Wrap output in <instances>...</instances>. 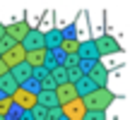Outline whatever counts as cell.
Wrapping results in <instances>:
<instances>
[{"instance_id": "cell-1", "label": "cell", "mask_w": 130, "mask_h": 120, "mask_svg": "<svg viewBox=\"0 0 130 120\" xmlns=\"http://www.w3.org/2000/svg\"><path fill=\"white\" fill-rule=\"evenodd\" d=\"M113 101H116V94H113L111 89H106V87L94 89V91H89L87 96L82 98L87 111H104V113H106V108H111Z\"/></svg>"}, {"instance_id": "cell-2", "label": "cell", "mask_w": 130, "mask_h": 120, "mask_svg": "<svg viewBox=\"0 0 130 120\" xmlns=\"http://www.w3.org/2000/svg\"><path fill=\"white\" fill-rule=\"evenodd\" d=\"M94 48H96V53H99V58H104V55H113V53H118L121 51V46H118V41L111 36V34H104V36H99V38H94Z\"/></svg>"}, {"instance_id": "cell-3", "label": "cell", "mask_w": 130, "mask_h": 120, "mask_svg": "<svg viewBox=\"0 0 130 120\" xmlns=\"http://www.w3.org/2000/svg\"><path fill=\"white\" fill-rule=\"evenodd\" d=\"M84 74L94 82V87H96V89L106 87V82H108V67L101 63V60H99V63H92V65H89V70H87Z\"/></svg>"}, {"instance_id": "cell-4", "label": "cell", "mask_w": 130, "mask_h": 120, "mask_svg": "<svg viewBox=\"0 0 130 120\" xmlns=\"http://www.w3.org/2000/svg\"><path fill=\"white\" fill-rule=\"evenodd\" d=\"M24 58H27V51L22 48V43H14L7 53H3V55H0V60H3V65H5L7 70H12V67H17V65H22Z\"/></svg>"}, {"instance_id": "cell-5", "label": "cell", "mask_w": 130, "mask_h": 120, "mask_svg": "<svg viewBox=\"0 0 130 120\" xmlns=\"http://www.w3.org/2000/svg\"><path fill=\"white\" fill-rule=\"evenodd\" d=\"M58 108H60V115H63L65 120H82L84 113H87V108H84L82 98H75V101L63 103V106H58Z\"/></svg>"}, {"instance_id": "cell-6", "label": "cell", "mask_w": 130, "mask_h": 120, "mask_svg": "<svg viewBox=\"0 0 130 120\" xmlns=\"http://www.w3.org/2000/svg\"><path fill=\"white\" fill-rule=\"evenodd\" d=\"M10 98H12V106L22 108V111H31V108L36 106V94L27 91V89H22V87H19Z\"/></svg>"}, {"instance_id": "cell-7", "label": "cell", "mask_w": 130, "mask_h": 120, "mask_svg": "<svg viewBox=\"0 0 130 120\" xmlns=\"http://www.w3.org/2000/svg\"><path fill=\"white\" fill-rule=\"evenodd\" d=\"M29 29H31V27H29L27 19H19V22H12V24H7V27H5V36L12 38L14 43H22Z\"/></svg>"}, {"instance_id": "cell-8", "label": "cell", "mask_w": 130, "mask_h": 120, "mask_svg": "<svg viewBox=\"0 0 130 120\" xmlns=\"http://www.w3.org/2000/svg\"><path fill=\"white\" fill-rule=\"evenodd\" d=\"M56 101H58V106H63V103H70V101H75L77 98V91H75V84H70V82H65L60 84V87H56Z\"/></svg>"}, {"instance_id": "cell-9", "label": "cell", "mask_w": 130, "mask_h": 120, "mask_svg": "<svg viewBox=\"0 0 130 120\" xmlns=\"http://www.w3.org/2000/svg\"><path fill=\"white\" fill-rule=\"evenodd\" d=\"M22 48H24V51L43 48V31H39V29H29L27 36H24V41H22Z\"/></svg>"}, {"instance_id": "cell-10", "label": "cell", "mask_w": 130, "mask_h": 120, "mask_svg": "<svg viewBox=\"0 0 130 120\" xmlns=\"http://www.w3.org/2000/svg\"><path fill=\"white\" fill-rule=\"evenodd\" d=\"M77 58L82 60V63H99V60H101L92 41H84V43H79V48H77Z\"/></svg>"}, {"instance_id": "cell-11", "label": "cell", "mask_w": 130, "mask_h": 120, "mask_svg": "<svg viewBox=\"0 0 130 120\" xmlns=\"http://www.w3.org/2000/svg\"><path fill=\"white\" fill-rule=\"evenodd\" d=\"M46 48H36V51H27V58H24V63L29 65V67H43V60H46Z\"/></svg>"}, {"instance_id": "cell-12", "label": "cell", "mask_w": 130, "mask_h": 120, "mask_svg": "<svg viewBox=\"0 0 130 120\" xmlns=\"http://www.w3.org/2000/svg\"><path fill=\"white\" fill-rule=\"evenodd\" d=\"M63 41V31L58 29H51V31H43V48L46 51H56Z\"/></svg>"}, {"instance_id": "cell-13", "label": "cell", "mask_w": 130, "mask_h": 120, "mask_svg": "<svg viewBox=\"0 0 130 120\" xmlns=\"http://www.w3.org/2000/svg\"><path fill=\"white\" fill-rule=\"evenodd\" d=\"M10 74H12V79L22 87L24 82H29V79H31V67H29L27 63H22V65H17V67L10 70Z\"/></svg>"}, {"instance_id": "cell-14", "label": "cell", "mask_w": 130, "mask_h": 120, "mask_svg": "<svg viewBox=\"0 0 130 120\" xmlns=\"http://www.w3.org/2000/svg\"><path fill=\"white\" fill-rule=\"evenodd\" d=\"M19 89V84L12 79V74H5V77H0V96H12L14 91Z\"/></svg>"}, {"instance_id": "cell-15", "label": "cell", "mask_w": 130, "mask_h": 120, "mask_svg": "<svg viewBox=\"0 0 130 120\" xmlns=\"http://www.w3.org/2000/svg\"><path fill=\"white\" fill-rule=\"evenodd\" d=\"M94 89H96V87H94V82L87 77V74H84V77H79L77 82H75V91H77V98H84L89 91H94Z\"/></svg>"}, {"instance_id": "cell-16", "label": "cell", "mask_w": 130, "mask_h": 120, "mask_svg": "<svg viewBox=\"0 0 130 120\" xmlns=\"http://www.w3.org/2000/svg\"><path fill=\"white\" fill-rule=\"evenodd\" d=\"M36 106H43V108H56V106H58L56 94H53V91H39V94H36Z\"/></svg>"}, {"instance_id": "cell-17", "label": "cell", "mask_w": 130, "mask_h": 120, "mask_svg": "<svg viewBox=\"0 0 130 120\" xmlns=\"http://www.w3.org/2000/svg\"><path fill=\"white\" fill-rule=\"evenodd\" d=\"M58 48L63 51V55H75V53H77V48H79V41H77L75 36H65Z\"/></svg>"}, {"instance_id": "cell-18", "label": "cell", "mask_w": 130, "mask_h": 120, "mask_svg": "<svg viewBox=\"0 0 130 120\" xmlns=\"http://www.w3.org/2000/svg\"><path fill=\"white\" fill-rule=\"evenodd\" d=\"M48 77L53 79V84H56V87H60V84H65V82H68V70H65L63 65L58 63L56 67H53L51 72H48Z\"/></svg>"}, {"instance_id": "cell-19", "label": "cell", "mask_w": 130, "mask_h": 120, "mask_svg": "<svg viewBox=\"0 0 130 120\" xmlns=\"http://www.w3.org/2000/svg\"><path fill=\"white\" fill-rule=\"evenodd\" d=\"M12 111V98L10 96H0V118H7Z\"/></svg>"}, {"instance_id": "cell-20", "label": "cell", "mask_w": 130, "mask_h": 120, "mask_svg": "<svg viewBox=\"0 0 130 120\" xmlns=\"http://www.w3.org/2000/svg\"><path fill=\"white\" fill-rule=\"evenodd\" d=\"M82 120H106V113L104 111H87Z\"/></svg>"}, {"instance_id": "cell-21", "label": "cell", "mask_w": 130, "mask_h": 120, "mask_svg": "<svg viewBox=\"0 0 130 120\" xmlns=\"http://www.w3.org/2000/svg\"><path fill=\"white\" fill-rule=\"evenodd\" d=\"M29 113H31L34 120H46V108H43V106H34Z\"/></svg>"}, {"instance_id": "cell-22", "label": "cell", "mask_w": 130, "mask_h": 120, "mask_svg": "<svg viewBox=\"0 0 130 120\" xmlns=\"http://www.w3.org/2000/svg\"><path fill=\"white\" fill-rule=\"evenodd\" d=\"M12 46H14V41H12V38L3 36V38H0V55H3V53H7V51H10Z\"/></svg>"}, {"instance_id": "cell-23", "label": "cell", "mask_w": 130, "mask_h": 120, "mask_svg": "<svg viewBox=\"0 0 130 120\" xmlns=\"http://www.w3.org/2000/svg\"><path fill=\"white\" fill-rule=\"evenodd\" d=\"M63 115H60V108H46V120H60Z\"/></svg>"}, {"instance_id": "cell-24", "label": "cell", "mask_w": 130, "mask_h": 120, "mask_svg": "<svg viewBox=\"0 0 130 120\" xmlns=\"http://www.w3.org/2000/svg\"><path fill=\"white\" fill-rule=\"evenodd\" d=\"M22 89H27V91H31V94H39V82L36 79H29V82L22 84Z\"/></svg>"}, {"instance_id": "cell-25", "label": "cell", "mask_w": 130, "mask_h": 120, "mask_svg": "<svg viewBox=\"0 0 130 120\" xmlns=\"http://www.w3.org/2000/svg\"><path fill=\"white\" fill-rule=\"evenodd\" d=\"M46 74H48L46 67H34V70H31V79H36V82H39V79H43Z\"/></svg>"}, {"instance_id": "cell-26", "label": "cell", "mask_w": 130, "mask_h": 120, "mask_svg": "<svg viewBox=\"0 0 130 120\" xmlns=\"http://www.w3.org/2000/svg\"><path fill=\"white\" fill-rule=\"evenodd\" d=\"M19 120H34V118H31V113H29V111H22V118H19Z\"/></svg>"}, {"instance_id": "cell-27", "label": "cell", "mask_w": 130, "mask_h": 120, "mask_svg": "<svg viewBox=\"0 0 130 120\" xmlns=\"http://www.w3.org/2000/svg\"><path fill=\"white\" fill-rule=\"evenodd\" d=\"M7 72H10V70L5 67V65H3V60H0V77H5V74H7Z\"/></svg>"}, {"instance_id": "cell-28", "label": "cell", "mask_w": 130, "mask_h": 120, "mask_svg": "<svg viewBox=\"0 0 130 120\" xmlns=\"http://www.w3.org/2000/svg\"><path fill=\"white\" fill-rule=\"evenodd\" d=\"M3 36H5V24L0 22V38H3Z\"/></svg>"}, {"instance_id": "cell-29", "label": "cell", "mask_w": 130, "mask_h": 120, "mask_svg": "<svg viewBox=\"0 0 130 120\" xmlns=\"http://www.w3.org/2000/svg\"><path fill=\"white\" fill-rule=\"evenodd\" d=\"M0 120H7V118H0Z\"/></svg>"}]
</instances>
